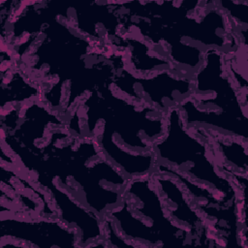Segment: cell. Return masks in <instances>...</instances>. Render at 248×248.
<instances>
[{
	"mask_svg": "<svg viewBox=\"0 0 248 248\" xmlns=\"http://www.w3.org/2000/svg\"><path fill=\"white\" fill-rule=\"evenodd\" d=\"M38 162L78 202L103 219L121 203L128 179L102 153L95 138L73 137L69 144Z\"/></svg>",
	"mask_w": 248,
	"mask_h": 248,
	"instance_id": "1",
	"label": "cell"
},
{
	"mask_svg": "<svg viewBox=\"0 0 248 248\" xmlns=\"http://www.w3.org/2000/svg\"><path fill=\"white\" fill-rule=\"evenodd\" d=\"M191 96L178 108L186 126L248 142V104L226 65V54L205 50L203 62L192 78Z\"/></svg>",
	"mask_w": 248,
	"mask_h": 248,
	"instance_id": "2",
	"label": "cell"
},
{
	"mask_svg": "<svg viewBox=\"0 0 248 248\" xmlns=\"http://www.w3.org/2000/svg\"><path fill=\"white\" fill-rule=\"evenodd\" d=\"M153 151L157 164L173 169L224 199L246 206L245 197L220 170L207 140L186 126L178 107L167 111L165 134L154 142Z\"/></svg>",
	"mask_w": 248,
	"mask_h": 248,
	"instance_id": "3",
	"label": "cell"
},
{
	"mask_svg": "<svg viewBox=\"0 0 248 248\" xmlns=\"http://www.w3.org/2000/svg\"><path fill=\"white\" fill-rule=\"evenodd\" d=\"M118 93L125 97L167 113L178 107L192 94V78H184L170 70L138 77L123 66L114 73L111 83Z\"/></svg>",
	"mask_w": 248,
	"mask_h": 248,
	"instance_id": "4",
	"label": "cell"
},
{
	"mask_svg": "<svg viewBox=\"0 0 248 248\" xmlns=\"http://www.w3.org/2000/svg\"><path fill=\"white\" fill-rule=\"evenodd\" d=\"M79 247L78 232L57 217L1 213L0 247Z\"/></svg>",
	"mask_w": 248,
	"mask_h": 248,
	"instance_id": "5",
	"label": "cell"
},
{
	"mask_svg": "<svg viewBox=\"0 0 248 248\" xmlns=\"http://www.w3.org/2000/svg\"><path fill=\"white\" fill-rule=\"evenodd\" d=\"M130 208L161 237L164 246L194 245L196 241L169 215L152 174L130 179L123 197Z\"/></svg>",
	"mask_w": 248,
	"mask_h": 248,
	"instance_id": "6",
	"label": "cell"
},
{
	"mask_svg": "<svg viewBox=\"0 0 248 248\" xmlns=\"http://www.w3.org/2000/svg\"><path fill=\"white\" fill-rule=\"evenodd\" d=\"M30 178L44 189L49 197L59 218L78 235L79 247L105 246L103 219L83 206L54 178L42 170H34Z\"/></svg>",
	"mask_w": 248,
	"mask_h": 248,
	"instance_id": "7",
	"label": "cell"
},
{
	"mask_svg": "<svg viewBox=\"0 0 248 248\" xmlns=\"http://www.w3.org/2000/svg\"><path fill=\"white\" fill-rule=\"evenodd\" d=\"M152 178L172 221L196 241L197 246H220L206 222L192 204L183 187L170 174L160 171Z\"/></svg>",
	"mask_w": 248,
	"mask_h": 248,
	"instance_id": "8",
	"label": "cell"
}]
</instances>
